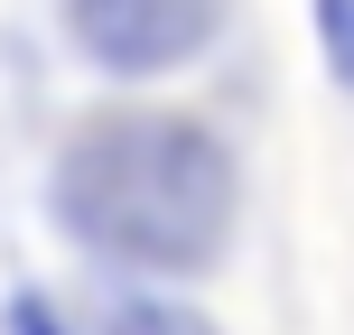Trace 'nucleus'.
I'll return each mask as SVG.
<instances>
[{
	"label": "nucleus",
	"mask_w": 354,
	"mask_h": 335,
	"mask_svg": "<svg viewBox=\"0 0 354 335\" xmlns=\"http://www.w3.org/2000/svg\"><path fill=\"white\" fill-rule=\"evenodd\" d=\"M56 224L84 251L149 280H196L233 242V149L187 112H103L66 140L47 177Z\"/></svg>",
	"instance_id": "nucleus-1"
},
{
	"label": "nucleus",
	"mask_w": 354,
	"mask_h": 335,
	"mask_svg": "<svg viewBox=\"0 0 354 335\" xmlns=\"http://www.w3.org/2000/svg\"><path fill=\"white\" fill-rule=\"evenodd\" d=\"M233 0H66V37L103 75H177L214 47Z\"/></svg>",
	"instance_id": "nucleus-2"
},
{
	"label": "nucleus",
	"mask_w": 354,
	"mask_h": 335,
	"mask_svg": "<svg viewBox=\"0 0 354 335\" xmlns=\"http://www.w3.org/2000/svg\"><path fill=\"white\" fill-rule=\"evenodd\" d=\"M308 28H317V56L336 75V93L354 103V0H308Z\"/></svg>",
	"instance_id": "nucleus-3"
},
{
	"label": "nucleus",
	"mask_w": 354,
	"mask_h": 335,
	"mask_svg": "<svg viewBox=\"0 0 354 335\" xmlns=\"http://www.w3.org/2000/svg\"><path fill=\"white\" fill-rule=\"evenodd\" d=\"M112 335H205V317H187V307H122Z\"/></svg>",
	"instance_id": "nucleus-4"
},
{
	"label": "nucleus",
	"mask_w": 354,
	"mask_h": 335,
	"mask_svg": "<svg viewBox=\"0 0 354 335\" xmlns=\"http://www.w3.org/2000/svg\"><path fill=\"white\" fill-rule=\"evenodd\" d=\"M10 335H66V326H56L37 298H19V307H10Z\"/></svg>",
	"instance_id": "nucleus-5"
}]
</instances>
